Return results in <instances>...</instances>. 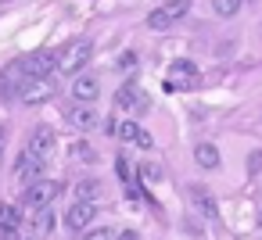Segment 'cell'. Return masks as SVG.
Returning a JSON list of instances; mask_svg holds the SVG:
<instances>
[{
    "instance_id": "18",
    "label": "cell",
    "mask_w": 262,
    "mask_h": 240,
    "mask_svg": "<svg viewBox=\"0 0 262 240\" xmlns=\"http://www.w3.org/2000/svg\"><path fill=\"white\" fill-rule=\"evenodd\" d=\"M33 229H36V233H54V211H51V208H40V211L33 215Z\"/></svg>"
},
{
    "instance_id": "12",
    "label": "cell",
    "mask_w": 262,
    "mask_h": 240,
    "mask_svg": "<svg viewBox=\"0 0 262 240\" xmlns=\"http://www.w3.org/2000/svg\"><path fill=\"white\" fill-rule=\"evenodd\" d=\"M115 136H119L122 143H137V147H144V151H151V143H155V140H151V133L137 126V118H129V122H122Z\"/></svg>"
},
{
    "instance_id": "10",
    "label": "cell",
    "mask_w": 262,
    "mask_h": 240,
    "mask_svg": "<svg viewBox=\"0 0 262 240\" xmlns=\"http://www.w3.org/2000/svg\"><path fill=\"white\" fill-rule=\"evenodd\" d=\"M94 215H97L94 201H72V208L65 211V226H69L72 233H79V229H86V226L94 222Z\"/></svg>"
},
{
    "instance_id": "22",
    "label": "cell",
    "mask_w": 262,
    "mask_h": 240,
    "mask_svg": "<svg viewBox=\"0 0 262 240\" xmlns=\"http://www.w3.org/2000/svg\"><path fill=\"white\" fill-rule=\"evenodd\" d=\"M258 172H262V147L248 154V176H258Z\"/></svg>"
},
{
    "instance_id": "14",
    "label": "cell",
    "mask_w": 262,
    "mask_h": 240,
    "mask_svg": "<svg viewBox=\"0 0 262 240\" xmlns=\"http://www.w3.org/2000/svg\"><path fill=\"white\" fill-rule=\"evenodd\" d=\"M54 97V83L51 79H33L22 93V104H47Z\"/></svg>"
},
{
    "instance_id": "23",
    "label": "cell",
    "mask_w": 262,
    "mask_h": 240,
    "mask_svg": "<svg viewBox=\"0 0 262 240\" xmlns=\"http://www.w3.org/2000/svg\"><path fill=\"white\" fill-rule=\"evenodd\" d=\"M115 172H119V179H122V183H129V158H126V154H119V158H115Z\"/></svg>"
},
{
    "instance_id": "19",
    "label": "cell",
    "mask_w": 262,
    "mask_h": 240,
    "mask_svg": "<svg viewBox=\"0 0 262 240\" xmlns=\"http://www.w3.org/2000/svg\"><path fill=\"white\" fill-rule=\"evenodd\" d=\"M241 4H244V0H212V11H215L219 18H233V15L241 11Z\"/></svg>"
},
{
    "instance_id": "5",
    "label": "cell",
    "mask_w": 262,
    "mask_h": 240,
    "mask_svg": "<svg viewBox=\"0 0 262 240\" xmlns=\"http://www.w3.org/2000/svg\"><path fill=\"white\" fill-rule=\"evenodd\" d=\"M43 169H47V158H40V154H33V151L26 147L22 158L15 161V179H18L22 186H29V183L43 179Z\"/></svg>"
},
{
    "instance_id": "26",
    "label": "cell",
    "mask_w": 262,
    "mask_h": 240,
    "mask_svg": "<svg viewBox=\"0 0 262 240\" xmlns=\"http://www.w3.org/2000/svg\"><path fill=\"white\" fill-rule=\"evenodd\" d=\"M119 240H140V236H137V229H122V233H119Z\"/></svg>"
},
{
    "instance_id": "1",
    "label": "cell",
    "mask_w": 262,
    "mask_h": 240,
    "mask_svg": "<svg viewBox=\"0 0 262 240\" xmlns=\"http://www.w3.org/2000/svg\"><path fill=\"white\" fill-rule=\"evenodd\" d=\"M187 15H190V0H165L162 8H155V11L147 15V29H155V33H165V29L180 26Z\"/></svg>"
},
{
    "instance_id": "16",
    "label": "cell",
    "mask_w": 262,
    "mask_h": 240,
    "mask_svg": "<svg viewBox=\"0 0 262 240\" xmlns=\"http://www.w3.org/2000/svg\"><path fill=\"white\" fill-rule=\"evenodd\" d=\"M22 226V211L15 208V204H8V201H0V229L4 233H15Z\"/></svg>"
},
{
    "instance_id": "24",
    "label": "cell",
    "mask_w": 262,
    "mask_h": 240,
    "mask_svg": "<svg viewBox=\"0 0 262 240\" xmlns=\"http://www.w3.org/2000/svg\"><path fill=\"white\" fill-rule=\"evenodd\" d=\"M83 240H119V233H112V229L104 226V229H90Z\"/></svg>"
},
{
    "instance_id": "25",
    "label": "cell",
    "mask_w": 262,
    "mask_h": 240,
    "mask_svg": "<svg viewBox=\"0 0 262 240\" xmlns=\"http://www.w3.org/2000/svg\"><path fill=\"white\" fill-rule=\"evenodd\" d=\"M4 151H8V126H0V161H4Z\"/></svg>"
},
{
    "instance_id": "9",
    "label": "cell",
    "mask_w": 262,
    "mask_h": 240,
    "mask_svg": "<svg viewBox=\"0 0 262 240\" xmlns=\"http://www.w3.org/2000/svg\"><path fill=\"white\" fill-rule=\"evenodd\" d=\"M65 122H69L76 133H86V129H94V126H97V111H94V104L76 101V104L65 111Z\"/></svg>"
},
{
    "instance_id": "7",
    "label": "cell",
    "mask_w": 262,
    "mask_h": 240,
    "mask_svg": "<svg viewBox=\"0 0 262 240\" xmlns=\"http://www.w3.org/2000/svg\"><path fill=\"white\" fill-rule=\"evenodd\" d=\"M169 76H172V79H165V90H180V86H198V65H194V61H187V58L172 61V65H169Z\"/></svg>"
},
{
    "instance_id": "21",
    "label": "cell",
    "mask_w": 262,
    "mask_h": 240,
    "mask_svg": "<svg viewBox=\"0 0 262 240\" xmlns=\"http://www.w3.org/2000/svg\"><path fill=\"white\" fill-rule=\"evenodd\" d=\"M69 154H72V158H79V161H94V147H90V143H79V140L69 147Z\"/></svg>"
},
{
    "instance_id": "20",
    "label": "cell",
    "mask_w": 262,
    "mask_h": 240,
    "mask_svg": "<svg viewBox=\"0 0 262 240\" xmlns=\"http://www.w3.org/2000/svg\"><path fill=\"white\" fill-rule=\"evenodd\" d=\"M101 194V183L97 179H83V183H76V201H94Z\"/></svg>"
},
{
    "instance_id": "6",
    "label": "cell",
    "mask_w": 262,
    "mask_h": 240,
    "mask_svg": "<svg viewBox=\"0 0 262 240\" xmlns=\"http://www.w3.org/2000/svg\"><path fill=\"white\" fill-rule=\"evenodd\" d=\"M22 61H26V68H29L33 79H51V72L58 68V54H54V51H33V54H26Z\"/></svg>"
},
{
    "instance_id": "27",
    "label": "cell",
    "mask_w": 262,
    "mask_h": 240,
    "mask_svg": "<svg viewBox=\"0 0 262 240\" xmlns=\"http://www.w3.org/2000/svg\"><path fill=\"white\" fill-rule=\"evenodd\" d=\"M258 226H262V211H258Z\"/></svg>"
},
{
    "instance_id": "4",
    "label": "cell",
    "mask_w": 262,
    "mask_h": 240,
    "mask_svg": "<svg viewBox=\"0 0 262 240\" xmlns=\"http://www.w3.org/2000/svg\"><path fill=\"white\" fill-rule=\"evenodd\" d=\"M58 197H61V183H54V179H36V183L26 186L22 204H26L29 211H40V208H51Z\"/></svg>"
},
{
    "instance_id": "8",
    "label": "cell",
    "mask_w": 262,
    "mask_h": 240,
    "mask_svg": "<svg viewBox=\"0 0 262 240\" xmlns=\"http://www.w3.org/2000/svg\"><path fill=\"white\" fill-rule=\"evenodd\" d=\"M115 104H119V108H126V111H133V115H144V111L151 108L147 93H144V90H137V83H126V86H119V93H115Z\"/></svg>"
},
{
    "instance_id": "13",
    "label": "cell",
    "mask_w": 262,
    "mask_h": 240,
    "mask_svg": "<svg viewBox=\"0 0 262 240\" xmlns=\"http://www.w3.org/2000/svg\"><path fill=\"white\" fill-rule=\"evenodd\" d=\"M54 143H58V140H54V129H51V126H36L33 136H29V151L40 154V158H51Z\"/></svg>"
},
{
    "instance_id": "15",
    "label": "cell",
    "mask_w": 262,
    "mask_h": 240,
    "mask_svg": "<svg viewBox=\"0 0 262 240\" xmlns=\"http://www.w3.org/2000/svg\"><path fill=\"white\" fill-rule=\"evenodd\" d=\"M190 201H194V208H198L205 219H215V215H219V204H215V197H212V194H208L201 183H194V186H190Z\"/></svg>"
},
{
    "instance_id": "3",
    "label": "cell",
    "mask_w": 262,
    "mask_h": 240,
    "mask_svg": "<svg viewBox=\"0 0 262 240\" xmlns=\"http://www.w3.org/2000/svg\"><path fill=\"white\" fill-rule=\"evenodd\" d=\"M29 83H33V76H29L26 61H11L4 72H0V97L4 101H22Z\"/></svg>"
},
{
    "instance_id": "2",
    "label": "cell",
    "mask_w": 262,
    "mask_h": 240,
    "mask_svg": "<svg viewBox=\"0 0 262 240\" xmlns=\"http://www.w3.org/2000/svg\"><path fill=\"white\" fill-rule=\"evenodd\" d=\"M90 58H94V43H90V40H72V43L58 54V72L79 76V72L90 65Z\"/></svg>"
},
{
    "instance_id": "11",
    "label": "cell",
    "mask_w": 262,
    "mask_h": 240,
    "mask_svg": "<svg viewBox=\"0 0 262 240\" xmlns=\"http://www.w3.org/2000/svg\"><path fill=\"white\" fill-rule=\"evenodd\" d=\"M72 97H76V101H83V104H94V101L101 97V83H97V76L79 72V76L72 79Z\"/></svg>"
},
{
    "instance_id": "17",
    "label": "cell",
    "mask_w": 262,
    "mask_h": 240,
    "mask_svg": "<svg viewBox=\"0 0 262 240\" xmlns=\"http://www.w3.org/2000/svg\"><path fill=\"white\" fill-rule=\"evenodd\" d=\"M194 161L201 169H219V147L215 143H198L194 147Z\"/></svg>"
}]
</instances>
